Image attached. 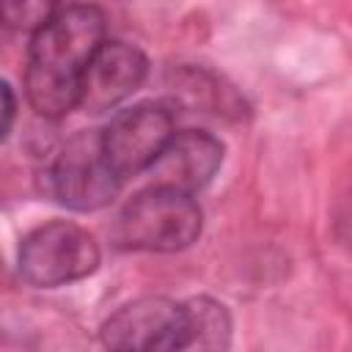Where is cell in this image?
I'll return each mask as SVG.
<instances>
[{
  "label": "cell",
  "mask_w": 352,
  "mask_h": 352,
  "mask_svg": "<svg viewBox=\"0 0 352 352\" xmlns=\"http://www.w3.org/2000/svg\"><path fill=\"white\" fill-rule=\"evenodd\" d=\"M187 327V302L140 297L107 316L102 324V344L110 352H179Z\"/></svg>",
  "instance_id": "obj_5"
},
{
  "label": "cell",
  "mask_w": 352,
  "mask_h": 352,
  "mask_svg": "<svg viewBox=\"0 0 352 352\" xmlns=\"http://www.w3.org/2000/svg\"><path fill=\"white\" fill-rule=\"evenodd\" d=\"M220 162H223V143L212 132L204 129L173 132L170 143L151 165L154 184L192 195L195 190H204L214 179Z\"/></svg>",
  "instance_id": "obj_8"
},
{
  "label": "cell",
  "mask_w": 352,
  "mask_h": 352,
  "mask_svg": "<svg viewBox=\"0 0 352 352\" xmlns=\"http://www.w3.org/2000/svg\"><path fill=\"white\" fill-rule=\"evenodd\" d=\"M14 110H16V99L14 91L0 80V138H6L11 121H14Z\"/></svg>",
  "instance_id": "obj_10"
},
{
  "label": "cell",
  "mask_w": 352,
  "mask_h": 352,
  "mask_svg": "<svg viewBox=\"0 0 352 352\" xmlns=\"http://www.w3.org/2000/svg\"><path fill=\"white\" fill-rule=\"evenodd\" d=\"M50 192L74 212H94L113 201L121 179L113 173L96 132L72 135L50 168Z\"/></svg>",
  "instance_id": "obj_4"
},
{
  "label": "cell",
  "mask_w": 352,
  "mask_h": 352,
  "mask_svg": "<svg viewBox=\"0 0 352 352\" xmlns=\"http://www.w3.org/2000/svg\"><path fill=\"white\" fill-rule=\"evenodd\" d=\"M201 234V209L192 195L151 184L138 192L116 223V242L129 250L173 253L192 245Z\"/></svg>",
  "instance_id": "obj_2"
},
{
  "label": "cell",
  "mask_w": 352,
  "mask_h": 352,
  "mask_svg": "<svg viewBox=\"0 0 352 352\" xmlns=\"http://www.w3.org/2000/svg\"><path fill=\"white\" fill-rule=\"evenodd\" d=\"M146 72L148 63L138 47L126 41H102L82 74L77 104L94 116L107 113L140 88Z\"/></svg>",
  "instance_id": "obj_7"
},
{
  "label": "cell",
  "mask_w": 352,
  "mask_h": 352,
  "mask_svg": "<svg viewBox=\"0 0 352 352\" xmlns=\"http://www.w3.org/2000/svg\"><path fill=\"white\" fill-rule=\"evenodd\" d=\"M104 41V14L96 6H55L33 30L25 91L44 118L66 116L80 96L82 74Z\"/></svg>",
  "instance_id": "obj_1"
},
{
  "label": "cell",
  "mask_w": 352,
  "mask_h": 352,
  "mask_svg": "<svg viewBox=\"0 0 352 352\" xmlns=\"http://www.w3.org/2000/svg\"><path fill=\"white\" fill-rule=\"evenodd\" d=\"M99 138L113 173L124 182L160 160L173 138V116L157 102H140L118 110Z\"/></svg>",
  "instance_id": "obj_6"
},
{
  "label": "cell",
  "mask_w": 352,
  "mask_h": 352,
  "mask_svg": "<svg viewBox=\"0 0 352 352\" xmlns=\"http://www.w3.org/2000/svg\"><path fill=\"white\" fill-rule=\"evenodd\" d=\"M190 327L179 352H226L231 338V322L220 302L198 297L187 302Z\"/></svg>",
  "instance_id": "obj_9"
},
{
  "label": "cell",
  "mask_w": 352,
  "mask_h": 352,
  "mask_svg": "<svg viewBox=\"0 0 352 352\" xmlns=\"http://www.w3.org/2000/svg\"><path fill=\"white\" fill-rule=\"evenodd\" d=\"M99 267L96 239L66 220L33 228L19 248V272L38 289H55L88 278Z\"/></svg>",
  "instance_id": "obj_3"
}]
</instances>
